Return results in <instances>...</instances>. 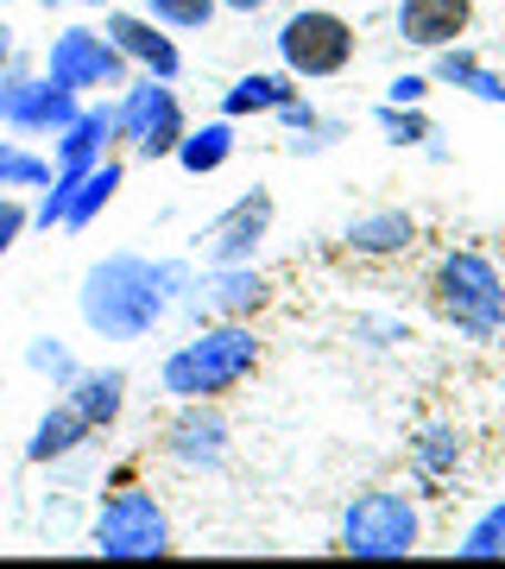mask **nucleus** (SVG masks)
<instances>
[{"label": "nucleus", "mask_w": 505, "mask_h": 569, "mask_svg": "<svg viewBox=\"0 0 505 569\" xmlns=\"http://www.w3.org/2000/svg\"><path fill=\"white\" fill-rule=\"evenodd\" d=\"M159 317V272L140 260H114L108 272L89 279V323L114 329V336H140Z\"/></svg>", "instance_id": "4"}, {"label": "nucleus", "mask_w": 505, "mask_h": 569, "mask_svg": "<svg viewBox=\"0 0 505 569\" xmlns=\"http://www.w3.org/2000/svg\"><path fill=\"white\" fill-rule=\"evenodd\" d=\"M127 140L140 146L145 159H164V152H178L183 140V114L178 102H171V89H152V82H140L133 96H127Z\"/></svg>", "instance_id": "8"}, {"label": "nucleus", "mask_w": 505, "mask_h": 569, "mask_svg": "<svg viewBox=\"0 0 505 569\" xmlns=\"http://www.w3.org/2000/svg\"><path fill=\"white\" fill-rule=\"evenodd\" d=\"M260 298H265V279H253V272H234V279L215 284V298H209V305H215V310H246V305H260Z\"/></svg>", "instance_id": "16"}, {"label": "nucleus", "mask_w": 505, "mask_h": 569, "mask_svg": "<svg viewBox=\"0 0 505 569\" xmlns=\"http://www.w3.org/2000/svg\"><path fill=\"white\" fill-rule=\"evenodd\" d=\"M171 437H178L183 462H215V456H222V425H215V418H196V411H190Z\"/></svg>", "instance_id": "15"}, {"label": "nucleus", "mask_w": 505, "mask_h": 569, "mask_svg": "<svg viewBox=\"0 0 505 569\" xmlns=\"http://www.w3.org/2000/svg\"><path fill=\"white\" fill-rule=\"evenodd\" d=\"M424 89H430L424 77H398V82H392V108H417V102H424Z\"/></svg>", "instance_id": "20"}, {"label": "nucleus", "mask_w": 505, "mask_h": 569, "mask_svg": "<svg viewBox=\"0 0 505 569\" xmlns=\"http://www.w3.org/2000/svg\"><path fill=\"white\" fill-rule=\"evenodd\" d=\"M215 0H152V20L164 26H209Z\"/></svg>", "instance_id": "18"}, {"label": "nucleus", "mask_w": 505, "mask_h": 569, "mask_svg": "<svg viewBox=\"0 0 505 569\" xmlns=\"http://www.w3.org/2000/svg\"><path fill=\"white\" fill-rule=\"evenodd\" d=\"M222 7H234V13H260L265 0H222Z\"/></svg>", "instance_id": "21"}, {"label": "nucleus", "mask_w": 505, "mask_h": 569, "mask_svg": "<svg viewBox=\"0 0 505 569\" xmlns=\"http://www.w3.org/2000/svg\"><path fill=\"white\" fill-rule=\"evenodd\" d=\"M411 241H417V222H411V216H398V209L366 216V222L347 228V247H354V253H404Z\"/></svg>", "instance_id": "11"}, {"label": "nucleus", "mask_w": 505, "mask_h": 569, "mask_svg": "<svg viewBox=\"0 0 505 569\" xmlns=\"http://www.w3.org/2000/svg\"><path fill=\"white\" fill-rule=\"evenodd\" d=\"M228 152H234V133H228V127H202V133H183L178 140L183 171H215Z\"/></svg>", "instance_id": "14"}, {"label": "nucleus", "mask_w": 505, "mask_h": 569, "mask_svg": "<svg viewBox=\"0 0 505 569\" xmlns=\"http://www.w3.org/2000/svg\"><path fill=\"white\" fill-rule=\"evenodd\" d=\"M279 58L291 77H342L354 63V26L329 7H303L279 26Z\"/></svg>", "instance_id": "3"}, {"label": "nucleus", "mask_w": 505, "mask_h": 569, "mask_svg": "<svg viewBox=\"0 0 505 569\" xmlns=\"http://www.w3.org/2000/svg\"><path fill=\"white\" fill-rule=\"evenodd\" d=\"M474 0H398V39L417 51H448L467 39Z\"/></svg>", "instance_id": "7"}, {"label": "nucleus", "mask_w": 505, "mask_h": 569, "mask_svg": "<svg viewBox=\"0 0 505 569\" xmlns=\"http://www.w3.org/2000/svg\"><path fill=\"white\" fill-rule=\"evenodd\" d=\"M0 58H7V26H0Z\"/></svg>", "instance_id": "22"}, {"label": "nucleus", "mask_w": 505, "mask_h": 569, "mask_svg": "<svg viewBox=\"0 0 505 569\" xmlns=\"http://www.w3.org/2000/svg\"><path fill=\"white\" fill-rule=\"evenodd\" d=\"M108 39H114V51L121 58H140L152 77H178V44L164 39L152 20H133V13H114L108 20Z\"/></svg>", "instance_id": "10"}, {"label": "nucleus", "mask_w": 505, "mask_h": 569, "mask_svg": "<svg viewBox=\"0 0 505 569\" xmlns=\"http://www.w3.org/2000/svg\"><path fill=\"white\" fill-rule=\"evenodd\" d=\"M253 361H260V342L246 329H215V336L183 342L164 361V387L178 399H222V392H234L253 373Z\"/></svg>", "instance_id": "1"}, {"label": "nucleus", "mask_w": 505, "mask_h": 569, "mask_svg": "<svg viewBox=\"0 0 505 569\" xmlns=\"http://www.w3.org/2000/svg\"><path fill=\"white\" fill-rule=\"evenodd\" d=\"M380 127H385V133H392L398 146H417V140H430V121L417 114V108H404V114H398V108H385V114H380Z\"/></svg>", "instance_id": "19"}, {"label": "nucleus", "mask_w": 505, "mask_h": 569, "mask_svg": "<svg viewBox=\"0 0 505 569\" xmlns=\"http://www.w3.org/2000/svg\"><path fill=\"white\" fill-rule=\"evenodd\" d=\"M265 228H272V197H265V190H253V197H241L222 222L209 228V260H215V266L246 260V253L265 241Z\"/></svg>", "instance_id": "9"}, {"label": "nucleus", "mask_w": 505, "mask_h": 569, "mask_svg": "<svg viewBox=\"0 0 505 569\" xmlns=\"http://www.w3.org/2000/svg\"><path fill=\"white\" fill-rule=\"evenodd\" d=\"M436 305L455 329L467 336H493L505 317V284L499 272L481 260V253H448L443 272H436Z\"/></svg>", "instance_id": "2"}, {"label": "nucleus", "mask_w": 505, "mask_h": 569, "mask_svg": "<svg viewBox=\"0 0 505 569\" xmlns=\"http://www.w3.org/2000/svg\"><path fill=\"white\" fill-rule=\"evenodd\" d=\"M467 557H499V550H505V507H493V512H486V519H481V526H474V531H467Z\"/></svg>", "instance_id": "17"}, {"label": "nucleus", "mask_w": 505, "mask_h": 569, "mask_svg": "<svg viewBox=\"0 0 505 569\" xmlns=\"http://www.w3.org/2000/svg\"><path fill=\"white\" fill-rule=\"evenodd\" d=\"M436 77L462 82V89H474V96H486V102H505V77H493V70H486V63H474L467 51H443Z\"/></svg>", "instance_id": "13"}, {"label": "nucleus", "mask_w": 505, "mask_h": 569, "mask_svg": "<svg viewBox=\"0 0 505 569\" xmlns=\"http://www.w3.org/2000/svg\"><path fill=\"white\" fill-rule=\"evenodd\" d=\"M297 102V89L284 77H241L228 89V114H265V108H284Z\"/></svg>", "instance_id": "12"}, {"label": "nucleus", "mask_w": 505, "mask_h": 569, "mask_svg": "<svg viewBox=\"0 0 505 569\" xmlns=\"http://www.w3.org/2000/svg\"><path fill=\"white\" fill-rule=\"evenodd\" d=\"M101 550H114V557H159L171 550V531H164V512L145 500V493H121L114 507L101 512Z\"/></svg>", "instance_id": "6"}, {"label": "nucleus", "mask_w": 505, "mask_h": 569, "mask_svg": "<svg viewBox=\"0 0 505 569\" xmlns=\"http://www.w3.org/2000/svg\"><path fill=\"white\" fill-rule=\"evenodd\" d=\"M342 538L354 557H404V550H417V512L404 493H361Z\"/></svg>", "instance_id": "5"}]
</instances>
